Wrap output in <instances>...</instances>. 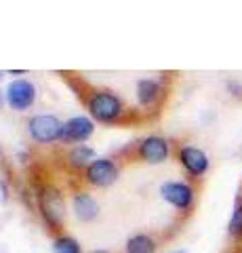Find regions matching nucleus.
Instances as JSON below:
<instances>
[{
  "instance_id": "obj_1",
  "label": "nucleus",
  "mask_w": 242,
  "mask_h": 253,
  "mask_svg": "<svg viewBox=\"0 0 242 253\" xmlns=\"http://www.w3.org/2000/svg\"><path fill=\"white\" fill-rule=\"evenodd\" d=\"M78 97H82L89 114L95 118L97 123L118 125V123H124V118L129 114L124 101L116 93L107 91V89H89L87 93L80 91Z\"/></svg>"
},
{
  "instance_id": "obj_2",
  "label": "nucleus",
  "mask_w": 242,
  "mask_h": 253,
  "mask_svg": "<svg viewBox=\"0 0 242 253\" xmlns=\"http://www.w3.org/2000/svg\"><path fill=\"white\" fill-rule=\"evenodd\" d=\"M118 165L110 158H97L87 169H82V181L91 188H107L118 179Z\"/></svg>"
},
{
  "instance_id": "obj_3",
  "label": "nucleus",
  "mask_w": 242,
  "mask_h": 253,
  "mask_svg": "<svg viewBox=\"0 0 242 253\" xmlns=\"http://www.w3.org/2000/svg\"><path fill=\"white\" fill-rule=\"evenodd\" d=\"M135 158L141 163H147V165H160L165 163L169 154H171V144L160 137V135H147L143 137L141 141H137L135 146Z\"/></svg>"
},
{
  "instance_id": "obj_4",
  "label": "nucleus",
  "mask_w": 242,
  "mask_h": 253,
  "mask_svg": "<svg viewBox=\"0 0 242 253\" xmlns=\"http://www.w3.org/2000/svg\"><path fill=\"white\" fill-rule=\"evenodd\" d=\"M28 131L38 144H51V141H57L61 137L64 123L53 114H38L34 118H30Z\"/></svg>"
},
{
  "instance_id": "obj_5",
  "label": "nucleus",
  "mask_w": 242,
  "mask_h": 253,
  "mask_svg": "<svg viewBox=\"0 0 242 253\" xmlns=\"http://www.w3.org/2000/svg\"><path fill=\"white\" fill-rule=\"evenodd\" d=\"M160 194L179 211H190L194 207V199H196V190L187 181H167L160 188Z\"/></svg>"
},
{
  "instance_id": "obj_6",
  "label": "nucleus",
  "mask_w": 242,
  "mask_h": 253,
  "mask_svg": "<svg viewBox=\"0 0 242 253\" xmlns=\"http://www.w3.org/2000/svg\"><path fill=\"white\" fill-rule=\"evenodd\" d=\"M40 207H42L44 219L49 221V226L53 228V230H57V228L61 226V221H64V217H66L64 196H61L57 190L46 188V190H42V194H40Z\"/></svg>"
},
{
  "instance_id": "obj_7",
  "label": "nucleus",
  "mask_w": 242,
  "mask_h": 253,
  "mask_svg": "<svg viewBox=\"0 0 242 253\" xmlns=\"http://www.w3.org/2000/svg\"><path fill=\"white\" fill-rule=\"evenodd\" d=\"M177 158L190 177H202L208 171V156L205 150L196 146H181L177 152Z\"/></svg>"
},
{
  "instance_id": "obj_8",
  "label": "nucleus",
  "mask_w": 242,
  "mask_h": 253,
  "mask_svg": "<svg viewBox=\"0 0 242 253\" xmlns=\"http://www.w3.org/2000/svg\"><path fill=\"white\" fill-rule=\"evenodd\" d=\"M4 95H6V104H9L13 110L23 112V110H28L30 106H34L36 89L30 81H13Z\"/></svg>"
},
{
  "instance_id": "obj_9",
  "label": "nucleus",
  "mask_w": 242,
  "mask_h": 253,
  "mask_svg": "<svg viewBox=\"0 0 242 253\" xmlns=\"http://www.w3.org/2000/svg\"><path fill=\"white\" fill-rule=\"evenodd\" d=\"M95 131V125H93L91 118L87 116H74L64 125V131H61L59 141L64 144H82L84 139H89Z\"/></svg>"
},
{
  "instance_id": "obj_10",
  "label": "nucleus",
  "mask_w": 242,
  "mask_h": 253,
  "mask_svg": "<svg viewBox=\"0 0 242 253\" xmlns=\"http://www.w3.org/2000/svg\"><path fill=\"white\" fill-rule=\"evenodd\" d=\"M162 95H165V86L156 78H143L137 83V99L143 108H154L160 104Z\"/></svg>"
},
{
  "instance_id": "obj_11",
  "label": "nucleus",
  "mask_w": 242,
  "mask_h": 253,
  "mask_svg": "<svg viewBox=\"0 0 242 253\" xmlns=\"http://www.w3.org/2000/svg\"><path fill=\"white\" fill-rule=\"evenodd\" d=\"M74 211L78 219L82 221H93L99 213V205L95 203V199L89 192H76L74 196Z\"/></svg>"
},
{
  "instance_id": "obj_12",
  "label": "nucleus",
  "mask_w": 242,
  "mask_h": 253,
  "mask_svg": "<svg viewBox=\"0 0 242 253\" xmlns=\"http://www.w3.org/2000/svg\"><path fill=\"white\" fill-rule=\"evenodd\" d=\"M68 165L72 169H87L89 165L93 163V158H95V150L93 148H89V146H84V144H78V146H74L72 150L68 152Z\"/></svg>"
},
{
  "instance_id": "obj_13",
  "label": "nucleus",
  "mask_w": 242,
  "mask_h": 253,
  "mask_svg": "<svg viewBox=\"0 0 242 253\" xmlns=\"http://www.w3.org/2000/svg\"><path fill=\"white\" fill-rule=\"evenodd\" d=\"M158 243L152 234H135L127 241V253H156Z\"/></svg>"
},
{
  "instance_id": "obj_14",
  "label": "nucleus",
  "mask_w": 242,
  "mask_h": 253,
  "mask_svg": "<svg viewBox=\"0 0 242 253\" xmlns=\"http://www.w3.org/2000/svg\"><path fill=\"white\" fill-rule=\"evenodd\" d=\"M53 251L55 253H82L80 245H78L72 236H57L55 245H53Z\"/></svg>"
},
{
  "instance_id": "obj_15",
  "label": "nucleus",
  "mask_w": 242,
  "mask_h": 253,
  "mask_svg": "<svg viewBox=\"0 0 242 253\" xmlns=\"http://www.w3.org/2000/svg\"><path fill=\"white\" fill-rule=\"evenodd\" d=\"M228 230H230V234L234 236V239H242V201H238L236 207H234V211H232Z\"/></svg>"
},
{
  "instance_id": "obj_16",
  "label": "nucleus",
  "mask_w": 242,
  "mask_h": 253,
  "mask_svg": "<svg viewBox=\"0 0 242 253\" xmlns=\"http://www.w3.org/2000/svg\"><path fill=\"white\" fill-rule=\"evenodd\" d=\"M228 89H230V93L234 95V97L242 99V84L240 83H228Z\"/></svg>"
},
{
  "instance_id": "obj_17",
  "label": "nucleus",
  "mask_w": 242,
  "mask_h": 253,
  "mask_svg": "<svg viewBox=\"0 0 242 253\" xmlns=\"http://www.w3.org/2000/svg\"><path fill=\"white\" fill-rule=\"evenodd\" d=\"M91 253H110V251H104V249H97V251H91Z\"/></svg>"
},
{
  "instance_id": "obj_18",
  "label": "nucleus",
  "mask_w": 242,
  "mask_h": 253,
  "mask_svg": "<svg viewBox=\"0 0 242 253\" xmlns=\"http://www.w3.org/2000/svg\"><path fill=\"white\" fill-rule=\"evenodd\" d=\"M2 104H4V99H2V93H0V108H2Z\"/></svg>"
},
{
  "instance_id": "obj_19",
  "label": "nucleus",
  "mask_w": 242,
  "mask_h": 253,
  "mask_svg": "<svg viewBox=\"0 0 242 253\" xmlns=\"http://www.w3.org/2000/svg\"><path fill=\"white\" fill-rule=\"evenodd\" d=\"M171 253H185L183 249H177V251H171Z\"/></svg>"
}]
</instances>
